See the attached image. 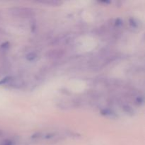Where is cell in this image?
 Returning <instances> with one entry per match:
<instances>
[{"mask_svg":"<svg viewBox=\"0 0 145 145\" xmlns=\"http://www.w3.org/2000/svg\"><path fill=\"white\" fill-rule=\"evenodd\" d=\"M11 12L14 15L21 17H28L33 14L32 10L24 8H14Z\"/></svg>","mask_w":145,"mask_h":145,"instance_id":"1","label":"cell"},{"mask_svg":"<svg viewBox=\"0 0 145 145\" xmlns=\"http://www.w3.org/2000/svg\"><path fill=\"white\" fill-rule=\"evenodd\" d=\"M101 114L105 117L110 118H116L118 117L117 114L114 110L110 108H103L101 110Z\"/></svg>","mask_w":145,"mask_h":145,"instance_id":"3","label":"cell"},{"mask_svg":"<svg viewBox=\"0 0 145 145\" xmlns=\"http://www.w3.org/2000/svg\"><path fill=\"white\" fill-rule=\"evenodd\" d=\"M123 21H122L121 19H120V18L116 19V22H115V24H116V25H117V26H120V25H123Z\"/></svg>","mask_w":145,"mask_h":145,"instance_id":"9","label":"cell"},{"mask_svg":"<svg viewBox=\"0 0 145 145\" xmlns=\"http://www.w3.org/2000/svg\"><path fill=\"white\" fill-rule=\"evenodd\" d=\"M3 135V133H2V131H1V130H0V137H1V135Z\"/></svg>","mask_w":145,"mask_h":145,"instance_id":"10","label":"cell"},{"mask_svg":"<svg viewBox=\"0 0 145 145\" xmlns=\"http://www.w3.org/2000/svg\"><path fill=\"white\" fill-rule=\"evenodd\" d=\"M64 55V52L62 50H50L47 53V57L50 59H57L62 57Z\"/></svg>","mask_w":145,"mask_h":145,"instance_id":"2","label":"cell"},{"mask_svg":"<svg viewBox=\"0 0 145 145\" xmlns=\"http://www.w3.org/2000/svg\"><path fill=\"white\" fill-rule=\"evenodd\" d=\"M11 78H12V76H6V77H4V79H1V81H0V86L1 85H7L8 84V82H10V80L11 79Z\"/></svg>","mask_w":145,"mask_h":145,"instance_id":"6","label":"cell"},{"mask_svg":"<svg viewBox=\"0 0 145 145\" xmlns=\"http://www.w3.org/2000/svg\"><path fill=\"white\" fill-rule=\"evenodd\" d=\"M37 57H38V55H37L35 52H29V53L26 55V59H28V61H34L36 59Z\"/></svg>","mask_w":145,"mask_h":145,"instance_id":"5","label":"cell"},{"mask_svg":"<svg viewBox=\"0 0 145 145\" xmlns=\"http://www.w3.org/2000/svg\"><path fill=\"white\" fill-rule=\"evenodd\" d=\"M41 3L42 4H50V5H59V4H61V2L59 1H42Z\"/></svg>","mask_w":145,"mask_h":145,"instance_id":"8","label":"cell"},{"mask_svg":"<svg viewBox=\"0 0 145 145\" xmlns=\"http://www.w3.org/2000/svg\"><path fill=\"white\" fill-rule=\"evenodd\" d=\"M130 24L133 28H137L139 26L138 21L135 18H130Z\"/></svg>","mask_w":145,"mask_h":145,"instance_id":"7","label":"cell"},{"mask_svg":"<svg viewBox=\"0 0 145 145\" xmlns=\"http://www.w3.org/2000/svg\"><path fill=\"white\" fill-rule=\"evenodd\" d=\"M122 108L124 110L125 113L130 115V116H133V115H135V110L131 107V106H129V105L124 104L122 106Z\"/></svg>","mask_w":145,"mask_h":145,"instance_id":"4","label":"cell"}]
</instances>
